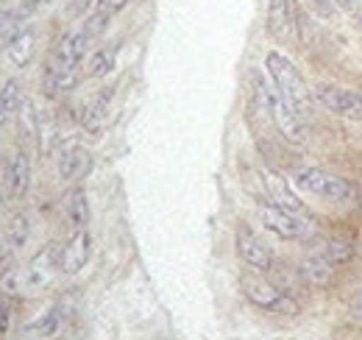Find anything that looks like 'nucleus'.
Returning a JSON list of instances; mask_svg holds the SVG:
<instances>
[{
	"mask_svg": "<svg viewBox=\"0 0 362 340\" xmlns=\"http://www.w3.org/2000/svg\"><path fill=\"white\" fill-rule=\"evenodd\" d=\"M92 254V237L87 229H78L73 237H70V243L59 251V268L64 271V273H78L84 265H87V259Z\"/></svg>",
	"mask_w": 362,
	"mask_h": 340,
	"instance_id": "obj_8",
	"label": "nucleus"
},
{
	"mask_svg": "<svg viewBox=\"0 0 362 340\" xmlns=\"http://www.w3.org/2000/svg\"><path fill=\"white\" fill-rule=\"evenodd\" d=\"M265 67H268V73H271V79H273V89L293 106L296 115L307 118L315 98H313V89L304 81V76L298 73V67H296L284 53H279V50H271V53H268Z\"/></svg>",
	"mask_w": 362,
	"mask_h": 340,
	"instance_id": "obj_1",
	"label": "nucleus"
},
{
	"mask_svg": "<svg viewBox=\"0 0 362 340\" xmlns=\"http://www.w3.org/2000/svg\"><path fill=\"white\" fill-rule=\"evenodd\" d=\"M59 324H62V310L59 307H50L45 315L31 327L34 332H40V335H56V329H59Z\"/></svg>",
	"mask_w": 362,
	"mask_h": 340,
	"instance_id": "obj_22",
	"label": "nucleus"
},
{
	"mask_svg": "<svg viewBox=\"0 0 362 340\" xmlns=\"http://www.w3.org/2000/svg\"><path fill=\"white\" fill-rule=\"evenodd\" d=\"M293 0H271L268 3V34L276 42H287L293 34Z\"/></svg>",
	"mask_w": 362,
	"mask_h": 340,
	"instance_id": "obj_11",
	"label": "nucleus"
},
{
	"mask_svg": "<svg viewBox=\"0 0 362 340\" xmlns=\"http://www.w3.org/2000/svg\"><path fill=\"white\" fill-rule=\"evenodd\" d=\"M240 285H243L245 298L265 312H273V315H296L298 312V301L287 290H279L268 279H262L259 273H245L240 279Z\"/></svg>",
	"mask_w": 362,
	"mask_h": 340,
	"instance_id": "obj_3",
	"label": "nucleus"
},
{
	"mask_svg": "<svg viewBox=\"0 0 362 340\" xmlns=\"http://www.w3.org/2000/svg\"><path fill=\"white\" fill-rule=\"evenodd\" d=\"M20 101H23V89L17 81H8L0 89V126L8 120V115H14L20 109Z\"/></svg>",
	"mask_w": 362,
	"mask_h": 340,
	"instance_id": "obj_19",
	"label": "nucleus"
},
{
	"mask_svg": "<svg viewBox=\"0 0 362 340\" xmlns=\"http://www.w3.org/2000/svg\"><path fill=\"white\" fill-rule=\"evenodd\" d=\"M271 118L276 128H279V134L287 140V142H293V145H298V142H304L307 140V128H304V118L301 115H296L293 112V106L273 89L271 92Z\"/></svg>",
	"mask_w": 362,
	"mask_h": 340,
	"instance_id": "obj_6",
	"label": "nucleus"
},
{
	"mask_svg": "<svg viewBox=\"0 0 362 340\" xmlns=\"http://www.w3.org/2000/svg\"><path fill=\"white\" fill-rule=\"evenodd\" d=\"M11 249H23L31 237V217L28 215H14L11 223H8V232H6Z\"/></svg>",
	"mask_w": 362,
	"mask_h": 340,
	"instance_id": "obj_21",
	"label": "nucleus"
},
{
	"mask_svg": "<svg viewBox=\"0 0 362 340\" xmlns=\"http://www.w3.org/2000/svg\"><path fill=\"white\" fill-rule=\"evenodd\" d=\"M64 210H67V217H70V223L76 229H87V223H90V201H87L84 187H76V190L67 193Z\"/></svg>",
	"mask_w": 362,
	"mask_h": 340,
	"instance_id": "obj_15",
	"label": "nucleus"
},
{
	"mask_svg": "<svg viewBox=\"0 0 362 340\" xmlns=\"http://www.w3.org/2000/svg\"><path fill=\"white\" fill-rule=\"evenodd\" d=\"M349 304H351V312H354V315H357V318L362 321V290H360V293H354Z\"/></svg>",
	"mask_w": 362,
	"mask_h": 340,
	"instance_id": "obj_26",
	"label": "nucleus"
},
{
	"mask_svg": "<svg viewBox=\"0 0 362 340\" xmlns=\"http://www.w3.org/2000/svg\"><path fill=\"white\" fill-rule=\"evenodd\" d=\"M234 243H237V254H240V259H243L248 268H254V271H259V273H265V271L273 268L271 249H268L248 226H240V229H237Z\"/></svg>",
	"mask_w": 362,
	"mask_h": 340,
	"instance_id": "obj_7",
	"label": "nucleus"
},
{
	"mask_svg": "<svg viewBox=\"0 0 362 340\" xmlns=\"http://www.w3.org/2000/svg\"><path fill=\"white\" fill-rule=\"evenodd\" d=\"M315 103H320L326 112L349 120H362V92L346 89L337 84H320L313 89Z\"/></svg>",
	"mask_w": 362,
	"mask_h": 340,
	"instance_id": "obj_4",
	"label": "nucleus"
},
{
	"mask_svg": "<svg viewBox=\"0 0 362 340\" xmlns=\"http://www.w3.org/2000/svg\"><path fill=\"white\" fill-rule=\"evenodd\" d=\"M6 53H8V62L14 67H25L31 62V56H34V31L23 28L11 42L6 45Z\"/></svg>",
	"mask_w": 362,
	"mask_h": 340,
	"instance_id": "obj_16",
	"label": "nucleus"
},
{
	"mask_svg": "<svg viewBox=\"0 0 362 340\" xmlns=\"http://www.w3.org/2000/svg\"><path fill=\"white\" fill-rule=\"evenodd\" d=\"M8 321H11V310H8L6 301H0V338H3L6 329H8Z\"/></svg>",
	"mask_w": 362,
	"mask_h": 340,
	"instance_id": "obj_25",
	"label": "nucleus"
},
{
	"mask_svg": "<svg viewBox=\"0 0 362 340\" xmlns=\"http://www.w3.org/2000/svg\"><path fill=\"white\" fill-rule=\"evenodd\" d=\"M313 340H320V338H313Z\"/></svg>",
	"mask_w": 362,
	"mask_h": 340,
	"instance_id": "obj_29",
	"label": "nucleus"
},
{
	"mask_svg": "<svg viewBox=\"0 0 362 340\" xmlns=\"http://www.w3.org/2000/svg\"><path fill=\"white\" fill-rule=\"evenodd\" d=\"M92 6H95V0H70V14H76V17H81V14H87Z\"/></svg>",
	"mask_w": 362,
	"mask_h": 340,
	"instance_id": "obj_24",
	"label": "nucleus"
},
{
	"mask_svg": "<svg viewBox=\"0 0 362 340\" xmlns=\"http://www.w3.org/2000/svg\"><path fill=\"white\" fill-rule=\"evenodd\" d=\"M259 220L268 232H273L281 240H304V237L313 234V226L307 220H301L296 212H287V210L276 207L273 201H265L259 207Z\"/></svg>",
	"mask_w": 362,
	"mask_h": 340,
	"instance_id": "obj_5",
	"label": "nucleus"
},
{
	"mask_svg": "<svg viewBox=\"0 0 362 340\" xmlns=\"http://www.w3.org/2000/svg\"><path fill=\"white\" fill-rule=\"evenodd\" d=\"M8 249H11V243H8V237H6L3 232H0V262H3L6 256H8Z\"/></svg>",
	"mask_w": 362,
	"mask_h": 340,
	"instance_id": "obj_27",
	"label": "nucleus"
},
{
	"mask_svg": "<svg viewBox=\"0 0 362 340\" xmlns=\"http://www.w3.org/2000/svg\"><path fill=\"white\" fill-rule=\"evenodd\" d=\"M92 168V157L87 148H81V145H67L64 151H62V157H59V173H62V178H70V181H76V178H84Z\"/></svg>",
	"mask_w": 362,
	"mask_h": 340,
	"instance_id": "obj_12",
	"label": "nucleus"
},
{
	"mask_svg": "<svg viewBox=\"0 0 362 340\" xmlns=\"http://www.w3.org/2000/svg\"><path fill=\"white\" fill-rule=\"evenodd\" d=\"M112 17H115V14H112L103 3H98V6L92 8V14L87 17V23H84L81 31H84L90 40H98V37H103V31L109 28V20H112Z\"/></svg>",
	"mask_w": 362,
	"mask_h": 340,
	"instance_id": "obj_20",
	"label": "nucleus"
},
{
	"mask_svg": "<svg viewBox=\"0 0 362 340\" xmlns=\"http://www.w3.org/2000/svg\"><path fill=\"white\" fill-rule=\"evenodd\" d=\"M357 256H360V259H362V240H360V243H357Z\"/></svg>",
	"mask_w": 362,
	"mask_h": 340,
	"instance_id": "obj_28",
	"label": "nucleus"
},
{
	"mask_svg": "<svg viewBox=\"0 0 362 340\" xmlns=\"http://www.w3.org/2000/svg\"><path fill=\"white\" fill-rule=\"evenodd\" d=\"M112 89H106V92H100V95H95L90 103L81 109V126L87 128V131H100L103 123H106V115H109V106H112Z\"/></svg>",
	"mask_w": 362,
	"mask_h": 340,
	"instance_id": "obj_14",
	"label": "nucleus"
},
{
	"mask_svg": "<svg viewBox=\"0 0 362 340\" xmlns=\"http://www.w3.org/2000/svg\"><path fill=\"white\" fill-rule=\"evenodd\" d=\"M334 6L351 17H360L362 14V0H334Z\"/></svg>",
	"mask_w": 362,
	"mask_h": 340,
	"instance_id": "obj_23",
	"label": "nucleus"
},
{
	"mask_svg": "<svg viewBox=\"0 0 362 340\" xmlns=\"http://www.w3.org/2000/svg\"><path fill=\"white\" fill-rule=\"evenodd\" d=\"M293 184L310 196H317L323 201H332V204H354L360 198V190L340 178V176H332L326 170L317 168H298L293 173Z\"/></svg>",
	"mask_w": 362,
	"mask_h": 340,
	"instance_id": "obj_2",
	"label": "nucleus"
},
{
	"mask_svg": "<svg viewBox=\"0 0 362 340\" xmlns=\"http://www.w3.org/2000/svg\"><path fill=\"white\" fill-rule=\"evenodd\" d=\"M115 59H117V47H112V45H109V47H98V50L92 53L87 76H90V79H103V76H109L112 67H115Z\"/></svg>",
	"mask_w": 362,
	"mask_h": 340,
	"instance_id": "obj_18",
	"label": "nucleus"
},
{
	"mask_svg": "<svg viewBox=\"0 0 362 340\" xmlns=\"http://www.w3.org/2000/svg\"><path fill=\"white\" fill-rule=\"evenodd\" d=\"M320 256H326L334 268H340V265H346V262H351L354 256H357V243H351V240H340V237H334V240H329V243H323V249L317 251Z\"/></svg>",
	"mask_w": 362,
	"mask_h": 340,
	"instance_id": "obj_17",
	"label": "nucleus"
},
{
	"mask_svg": "<svg viewBox=\"0 0 362 340\" xmlns=\"http://www.w3.org/2000/svg\"><path fill=\"white\" fill-rule=\"evenodd\" d=\"M262 181H265V190H268V198H271L276 207H281V210H287V212H301L304 210V204H301V198L296 196V190L279 176V173H271V170H262Z\"/></svg>",
	"mask_w": 362,
	"mask_h": 340,
	"instance_id": "obj_9",
	"label": "nucleus"
},
{
	"mask_svg": "<svg viewBox=\"0 0 362 340\" xmlns=\"http://www.w3.org/2000/svg\"><path fill=\"white\" fill-rule=\"evenodd\" d=\"M334 271H337V268H334L326 256L317 254V251L301 262V276H304L313 288H329L332 279H334Z\"/></svg>",
	"mask_w": 362,
	"mask_h": 340,
	"instance_id": "obj_13",
	"label": "nucleus"
},
{
	"mask_svg": "<svg viewBox=\"0 0 362 340\" xmlns=\"http://www.w3.org/2000/svg\"><path fill=\"white\" fill-rule=\"evenodd\" d=\"M28 184H31V162L23 151H17L6 165V196L17 201L25 196Z\"/></svg>",
	"mask_w": 362,
	"mask_h": 340,
	"instance_id": "obj_10",
	"label": "nucleus"
}]
</instances>
